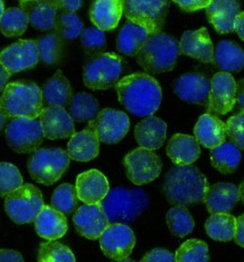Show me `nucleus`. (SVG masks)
Returning <instances> with one entry per match:
<instances>
[{"label":"nucleus","mask_w":244,"mask_h":262,"mask_svg":"<svg viewBox=\"0 0 244 262\" xmlns=\"http://www.w3.org/2000/svg\"><path fill=\"white\" fill-rule=\"evenodd\" d=\"M70 158L61 148H40L30 157L29 172L37 183L52 185L67 172Z\"/></svg>","instance_id":"6"},{"label":"nucleus","mask_w":244,"mask_h":262,"mask_svg":"<svg viewBox=\"0 0 244 262\" xmlns=\"http://www.w3.org/2000/svg\"><path fill=\"white\" fill-rule=\"evenodd\" d=\"M5 5H4V3L3 2H0V19H2V17H3V15H4V13H5Z\"/></svg>","instance_id":"56"},{"label":"nucleus","mask_w":244,"mask_h":262,"mask_svg":"<svg viewBox=\"0 0 244 262\" xmlns=\"http://www.w3.org/2000/svg\"><path fill=\"white\" fill-rule=\"evenodd\" d=\"M209 237L218 242H230L234 238L236 218L231 214L211 215L205 224Z\"/></svg>","instance_id":"34"},{"label":"nucleus","mask_w":244,"mask_h":262,"mask_svg":"<svg viewBox=\"0 0 244 262\" xmlns=\"http://www.w3.org/2000/svg\"><path fill=\"white\" fill-rule=\"evenodd\" d=\"M236 102L244 110V79L238 80L236 83Z\"/></svg>","instance_id":"53"},{"label":"nucleus","mask_w":244,"mask_h":262,"mask_svg":"<svg viewBox=\"0 0 244 262\" xmlns=\"http://www.w3.org/2000/svg\"><path fill=\"white\" fill-rule=\"evenodd\" d=\"M209 184L200 170L192 165H175L166 173L163 194L174 207H187L204 201Z\"/></svg>","instance_id":"2"},{"label":"nucleus","mask_w":244,"mask_h":262,"mask_svg":"<svg viewBox=\"0 0 244 262\" xmlns=\"http://www.w3.org/2000/svg\"><path fill=\"white\" fill-rule=\"evenodd\" d=\"M0 262H25L23 255L17 251L0 249Z\"/></svg>","instance_id":"49"},{"label":"nucleus","mask_w":244,"mask_h":262,"mask_svg":"<svg viewBox=\"0 0 244 262\" xmlns=\"http://www.w3.org/2000/svg\"><path fill=\"white\" fill-rule=\"evenodd\" d=\"M23 184V177L14 164L0 163V196H6Z\"/></svg>","instance_id":"43"},{"label":"nucleus","mask_w":244,"mask_h":262,"mask_svg":"<svg viewBox=\"0 0 244 262\" xmlns=\"http://www.w3.org/2000/svg\"><path fill=\"white\" fill-rule=\"evenodd\" d=\"M123 14L121 0H99L93 3L90 10V17L97 29L112 31L118 26Z\"/></svg>","instance_id":"27"},{"label":"nucleus","mask_w":244,"mask_h":262,"mask_svg":"<svg viewBox=\"0 0 244 262\" xmlns=\"http://www.w3.org/2000/svg\"><path fill=\"white\" fill-rule=\"evenodd\" d=\"M238 194H240V200L244 204V181H242L240 187H238Z\"/></svg>","instance_id":"55"},{"label":"nucleus","mask_w":244,"mask_h":262,"mask_svg":"<svg viewBox=\"0 0 244 262\" xmlns=\"http://www.w3.org/2000/svg\"><path fill=\"white\" fill-rule=\"evenodd\" d=\"M81 45L88 51L101 50L105 47V35L104 32L97 27H87L80 35Z\"/></svg>","instance_id":"45"},{"label":"nucleus","mask_w":244,"mask_h":262,"mask_svg":"<svg viewBox=\"0 0 244 262\" xmlns=\"http://www.w3.org/2000/svg\"><path fill=\"white\" fill-rule=\"evenodd\" d=\"M173 90L182 101L192 104H203L208 100L210 80L198 73L184 74L175 79Z\"/></svg>","instance_id":"19"},{"label":"nucleus","mask_w":244,"mask_h":262,"mask_svg":"<svg viewBox=\"0 0 244 262\" xmlns=\"http://www.w3.org/2000/svg\"><path fill=\"white\" fill-rule=\"evenodd\" d=\"M174 255L176 262H209L208 245L198 238L184 242Z\"/></svg>","instance_id":"40"},{"label":"nucleus","mask_w":244,"mask_h":262,"mask_svg":"<svg viewBox=\"0 0 244 262\" xmlns=\"http://www.w3.org/2000/svg\"><path fill=\"white\" fill-rule=\"evenodd\" d=\"M68 113L74 121H92L100 113L99 102L88 93H78L70 101Z\"/></svg>","instance_id":"35"},{"label":"nucleus","mask_w":244,"mask_h":262,"mask_svg":"<svg viewBox=\"0 0 244 262\" xmlns=\"http://www.w3.org/2000/svg\"><path fill=\"white\" fill-rule=\"evenodd\" d=\"M54 33L63 40H74L81 35L84 24L76 13H60L54 23Z\"/></svg>","instance_id":"41"},{"label":"nucleus","mask_w":244,"mask_h":262,"mask_svg":"<svg viewBox=\"0 0 244 262\" xmlns=\"http://www.w3.org/2000/svg\"><path fill=\"white\" fill-rule=\"evenodd\" d=\"M19 8L27 14L29 23L37 30L48 31L54 27L57 19L58 8L52 0L43 2H20Z\"/></svg>","instance_id":"29"},{"label":"nucleus","mask_w":244,"mask_h":262,"mask_svg":"<svg viewBox=\"0 0 244 262\" xmlns=\"http://www.w3.org/2000/svg\"><path fill=\"white\" fill-rule=\"evenodd\" d=\"M37 47V53H39V60L43 63L53 66L56 64L61 56L62 43L61 39L56 33H49V34L39 37L35 41Z\"/></svg>","instance_id":"38"},{"label":"nucleus","mask_w":244,"mask_h":262,"mask_svg":"<svg viewBox=\"0 0 244 262\" xmlns=\"http://www.w3.org/2000/svg\"><path fill=\"white\" fill-rule=\"evenodd\" d=\"M117 262H136V261L132 260V259L127 258V259H123V260H121V261H117Z\"/></svg>","instance_id":"57"},{"label":"nucleus","mask_w":244,"mask_h":262,"mask_svg":"<svg viewBox=\"0 0 244 262\" xmlns=\"http://www.w3.org/2000/svg\"><path fill=\"white\" fill-rule=\"evenodd\" d=\"M6 121H7V117L5 116L2 110H0V131L4 129L5 124H6Z\"/></svg>","instance_id":"54"},{"label":"nucleus","mask_w":244,"mask_h":262,"mask_svg":"<svg viewBox=\"0 0 244 262\" xmlns=\"http://www.w3.org/2000/svg\"><path fill=\"white\" fill-rule=\"evenodd\" d=\"M238 200H240V194L235 184L219 182L208 188L204 203L211 215L230 214Z\"/></svg>","instance_id":"22"},{"label":"nucleus","mask_w":244,"mask_h":262,"mask_svg":"<svg viewBox=\"0 0 244 262\" xmlns=\"http://www.w3.org/2000/svg\"><path fill=\"white\" fill-rule=\"evenodd\" d=\"M100 140L97 137L93 121H90L84 130L75 134L70 138L67 154L76 162H90L99 155Z\"/></svg>","instance_id":"21"},{"label":"nucleus","mask_w":244,"mask_h":262,"mask_svg":"<svg viewBox=\"0 0 244 262\" xmlns=\"http://www.w3.org/2000/svg\"><path fill=\"white\" fill-rule=\"evenodd\" d=\"M235 31L240 36V39L244 41V10L237 16L235 21Z\"/></svg>","instance_id":"52"},{"label":"nucleus","mask_w":244,"mask_h":262,"mask_svg":"<svg viewBox=\"0 0 244 262\" xmlns=\"http://www.w3.org/2000/svg\"><path fill=\"white\" fill-rule=\"evenodd\" d=\"M101 207L110 224H130L147 209L149 196L140 188H113L101 201Z\"/></svg>","instance_id":"3"},{"label":"nucleus","mask_w":244,"mask_h":262,"mask_svg":"<svg viewBox=\"0 0 244 262\" xmlns=\"http://www.w3.org/2000/svg\"><path fill=\"white\" fill-rule=\"evenodd\" d=\"M0 110L7 119H36L43 110L42 90L34 83H8L0 97Z\"/></svg>","instance_id":"4"},{"label":"nucleus","mask_w":244,"mask_h":262,"mask_svg":"<svg viewBox=\"0 0 244 262\" xmlns=\"http://www.w3.org/2000/svg\"><path fill=\"white\" fill-rule=\"evenodd\" d=\"M92 121L100 143L104 144H118L128 134L130 128L127 114L113 108H103Z\"/></svg>","instance_id":"14"},{"label":"nucleus","mask_w":244,"mask_h":262,"mask_svg":"<svg viewBox=\"0 0 244 262\" xmlns=\"http://www.w3.org/2000/svg\"><path fill=\"white\" fill-rule=\"evenodd\" d=\"M75 188L78 199L86 205L100 204L110 191L106 177L97 170L80 173L76 179Z\"/></svg>","instance_id":"18"},{"label":"nucleus","mask_w":244,"mask_h":262,"mask_svg":"<svg viewBox=\"0 0 244 262\" xmlns=\"http://www.w3.org/2000/svg\"><path fill=\"white\" fill-rule=\"evenodd\" d=\"M78 196L76 188L69 183H63L54 190L51 198L52 207L64 216L70 215L78 206Z\"/></svg>","instance_id":"39"},{"label":"nucleus","mask_w":244,"mask_h":262,"mask_svg":"<svg viewBox=\"0 0 244 262\" xmlns=\"http://www.w3.org/2000/svg\"><path fill=\"white\" fill-rule=\"evenodd\" d=\"M180 54V43L175 37L159 33L150 36L137 53V62L146 73L162 74L175 68Z\"/></svg>","instance_id":"5"},{"label":"nucleus","mask_w":244,"mask_h":262,"mask_svg":"<svg viewBox=\"0 0 244 262\" xmlns=\"http://www.w3.org/2000/svg\"><path fill=\"white\" fill-rule=\"evenodd\" d=\"M214 62L223 73L240 72L244 67V51L234 42L220 41L214 51Z\"/></svg>","instance_id":"32"},{"label":"nucleus","mask_w":244,"mask_h":262,"mask_svg":"<svg viewBox=\"0 0 244 262\" xmlns=\"http://www.w3.org/2000/svg\"><path fill=\"white\" fill-rule=\"evenodd\" d=\"M54 3L61 13H76L83 6V2L80 0H57Z\"/></svg>","instance_id":"47"},{"label":"nucleus","mask_w":244,"mask_h":262,"mask_svg":"<svg viewBox=\"0 0 244 262\" xmlns=\"http://www.w3.org/2000/svg\"><path fill=\"white\" fill-rule=\"evenodd\" d=\"M166 223L172 235L184 237L194 228L192 215L186 207H173L166 212Z\"/></svg>","instance_id":"37"},{"label":"nucleus","mask_w":244,"mask_h":262,"mask_svg":"<svg viewBox=\"0 0 244 262\" xmlns=\"http://www.w3.org/2000/svg\"><path fill=\"white\" fill-rule=\"evenodd\" d=\"M43 138L40 120L37 119L16 118L6 128L7 144L20 154L35 152L40 149Z\"/></svg>","instance_id":"10"},{"label":"nucleus","mask_w":244,"mask_h":262,"mask_svg":"<svg viewBox=\"0 0 244 262\" xmlns=\"http://www.w3.org/2000/svg\"><path fill=\"white\" fill-rule=\"evenodd\" d=\"M226 123L213 114L206 113L194 125V138L205 148L214 149L226 143Z\"/></svg>","instance_id":"24"},{"label":"nucleus","mask_w":244,"mask_h":262,"mask_svg":"<svg viewBox=\"0 0 244 262\" xmlns=\"http://www.w3.org/2000/svg\"><path fill=\"white\" fill-rule=\"evenodd\" d=\"M34 223L37 235L48 241H54L62 237L68 229L66 217L51 206L45 205Z\"/></svg>","instance_id":"28"},{"label":"nucleus","mask_w":244,"mask_h":262,"mask_svg":"<svg viewBox=\"0 0 244 262\" xmlns=\"http://www.w3.org/2000/svg\"><path fill=\"white\" fill-rule=\"evenodd\" d=\"M76 231L88 239L100 238L102 233L110 225L101 204L83 205L76 210L73 217Z\"/></svg>","instance_id":"16"},{"label":"nucleus","mask_w":244,"mask_h":262,"mask_svg":"<svg viewBox=\"0 0 244 262\" xmlns=\"http://www.w3.org/2000/svg\"><path fill=\"white\" fill-rule=\"evenodd\" d=\"M241 160V150L231 141L211 149V165L221 174L234 173L240 166Z\"/></svg>","instance_id":"33"},{"label":"nucleus","mask_w":244,"mask_h":262,"mask_svg":"<svg viewBox=\"0 0 244 262\" xmlns=\"http://www.w3.org/2000/svg\"><path fill=\"white\" fill-rule=\"evenodd\" d=\"M135 244V234L126 224H110L100 237V247L103 253L115 261L129 258Z\"/></svg>","instance_id":"12"},{"label":"nucleus","mask_w":244,"mask_h":262,"mask_svg":"<svg viewBox=\"0 0 244 262\" xmlns=\"http://www.w3.org/2000/svg\"><path fill=\"white\" fill-rule=\"evenodd\" d=\"M45 207L40 189L25 183L5 196V210L14 223L23 225L35 222Z\"/></svg>","instance_id":"7"},{"label":"nucleus","mask_w":244,"mask_h":262,"mask_svg":"<svg viewBox=\"0 0 244 262\" xmlns=\"http://www.w3.org/2000/svg\"><path fill=\"white\" fill-rule=\"evenodd\" d=\"M73 98V91L69 80L64 77L61 70H57L49 79L42 91V100L46 107L69 105Z\"/></svg>","instance_id":"30"},{"label":"nucleus","mask_w":244,"mask_h":262,"mask_svg":"<svg viewBox=\"0 0 244 262\" xmlns=\"http://www.w3.org/2000/svg\"><path fill=\"white\" fill-rule=\"evenodd\" d=\"M39 262H76L73 251L56 241L42 242L37 251Z\"/></svg>","instance_id":"42"},{"label":"nucleus","mask_w":244,"mask_h":262,"mask_svg":"<svg viewBox=\"0 0 244 262\" xmlns=\"http://www.w3.org/2000/svg\"><path fill=\"white\" fill-rule=\"evenodd\" d=\"M150 34L143 27L127 21L118 34L117 48L121 53L129 57L137 56L145 43L150 39Z\"/></svg>","instance_id":"31"},{"label":"nucleus","mask_w":244,"mask_h":262,"mask_svg":"<svg viewBox=\"0 0 244 262\" xmlns=\"http://www.w3.org/2000/svg\"><path fill=\"white\" fill-rule=\"evenodd\" d=\"M167 125L162 119L147 117L135 128V138L143 148L155 150L163 146L166 138Z\"/></svg>","instance_id":"26"},{"label":"nucleus","mask_w":244,"mask_h":262,"mask_svg":"<svg viewBox=\"0 0 244 262\" xmlns=\"http://www.w3.org/2000/svg\"><path fill=\"white\" fill-rule=\"evenodd\" d=\"M122 58L113 52L96 54L85 64V86L93 91H103L116 86L122 73Z\"/></svg>","instance_id":"8"},{"label":"nucleus","mask_w":244,"mask_h":262,"mask_svg":"<svg viewBox=\"0 0 244 262\" xmlns=\"http://www.w3.org/2000/svg\"><path fill=\"white\" fill-rule=\"evenodd\" d=\"M39 118L43 137L47 139L72 138L76 134L74 120L63 107H43Z\"/></svg>","instance_id":"17"},{"label":"nucleus","mask_w":244,"mask_h":262,"mask_svg":"<svg viewBox=\"0 0 244 262\" xmlns=\"http://www.w3.org/2000/svg\"><path fill=\"white\" fill-rule=\"evenodd\" d=\"M240 14V4L231 0L210 2L206 8L208 20L220 34L235 32V21Z\"/></svg>","instance_id":"23"},{"label":"nucleus","mask_w":244,"mask_h":262,"mask_svg":"<svg viewBox=\"0 0 244 262\" xmlns=\"http://www.w3.org/2000/svg\"><path fill=\"white\" fill-rule=\"evenodd\" d=\"M10 76L12 75H10L8 70L5 68L2 63H0V93L4 92V90L6 89Z\"/></svg>","instance_id":"51"},{"label":"nucleus","mask_w":244,"mask_h":262,"mask_svg":"<svg viewBox=\"0 0 244 262\" xmlns=\"http://www.w3.org/2000/svg\"><path fill=\"white\" fill-rule=\"evenodd\" d=\"M27 25L29 17L23 9L19 7H10L5 10L0 19V32L7 37H15L23 35Z\"/></svg>","instance_id":"36"},{"label":"nucleus","mask_w":244,"mask_h":262,"mask_svg":"<svg viewBox=\"0 0 244 262\" xmlns=\"http://www.w3.org/2000/svg\"><path fill=\"white\" fill-rule=\"evenodd\" d=\"M140 262H176L175 255L170 251L162 248H156L146 253Z\"/></svg>","instance_id":"46"},{"label":"nucleus","mask_w":244,"mask_h":262,"mask_svg":"<svg viewBox=\"0 0 244 262\" xmlns=\"http://www.w3.org/2000/svg\"><path fill=\"white\" fill-rule=\"evenodd\" d=\"M37 62L39 53L33 40H19L0 52V63L10 75L34 68Z\"/></svg>","instance_id":"15"},{"label":"nucleus","mask_w":244,"mask_h":262,"mask_svg":"<svg viewBox=\"0 0 244 262\" xmlns=\"http://www.w3.org/2000/svg\"><path fill=\"white\" fill-rule=\"evenodd\" d=\"M236 103V81L229 73H217L210 80L208 113L225 116Z\"/></svg>","instance_id":"13"},{"label":"nucleus","mask_w":244,"mask_h":262,"mask_svg":"<svg viewBox=\"0 0 244 262\" xmlns=\"http://www.w3.org/2000/svg\"><path fill=\"white\" fill-rule=\"evenodd\" d=\"M119 101L135 117H151L162 102V89L154 77L146 73L128 75L116 85Z\"/></svg>","instance_id":"1"},{"label":"nucleus","mask_w":244,"mask_h":262,"mask_svg":"<svg viewBox=\"0 0 244 262\" xmlns=\"http://www.w3.org/2000/svg\"><path fill=\"white\" fill-rule=\"evenodd\" d=\"M166 154L175 165H191L200 157L202 150L192 136L176 134L167 143Z\"/></svg>","instance_id":"25"},{"label":"nucleus","mask_w":244,"mask_h":262,"mask_svg":"<svg viewBox=\"0 0 244 262\" xmlns=\"http://www.w3.org/2000/svg\"><path fill=\"white\" fill-rule=\"evenodd\" d=\"M128 179L136 185H144L153 182L162 172V161L153 150L136 148L126 155L123 160Z\"/></svg>","instance_id":"11"},{"label":"nucleus","mask_w":244,"mask_h":262,"mask_svg":"<svg viewBox=\"0 0 244 262\" xmlns=\"http://www.w3.org/2000/svg\"><path fill=\"white\" fill-rule=\"evenodd\" d=\"M233 239L237 245L244 248V214L236 218V231Z\"/></svg>","instance_id":"50"},{"label":"nucleus","mask_w":244,"mask_h":262,"mask_svg":"<svg viewBox=\"0 0 244 262\" xmlns=\"http://www.w3.org/2000/svg\"><path fill=\"white\" fill-rule=\"evenodd\" d=\"M209 0H191V2H175L179 7L183 9L184 12H197L200 9H206L209 5Z\"/></svg>","instance_id":"48"},{"label":"nucleus","mask_w":244,"mask_h":262,"mask_svg":"<svg viewBox=\"0 0 244 262\" xmlns=\"http://www.w3.org/2000/svg\"><path fill=\"white\" fill-rule=\"evenodd\" d=\"M215 48L206 27L197 31H186L180 42V52L205 63L214 62Z\"/></svg>","instance_id":"20"},{"label":"nucleus","mask_w":244,"mask_h":262,"mask_svg":"<svg viewBox=\"0 0 244 262\" xmlns=\"http://www.w3.org/2000/svg\"><path fill=\"white\" fill-rule=\"evenodd\" d=\"M169 2H144L126 0L123 13L129 21L143 27L153 36L161 33L169 13Z\"/></svg>","instance_id":"9"},{"label":"nucleus","mask_w":244,"mask_h":262,"mask_svg":"<svg viewBox=\"0 0 244 262\" xmlns=\"http://www.w3.org/2000/svg\"><path fill=\"white\" fill-rule=\"evenodd\" d=\"M226 133L232 144L244 149V110L227 120Z\"/></svg>","instance_id":"44"}]
</instances>
